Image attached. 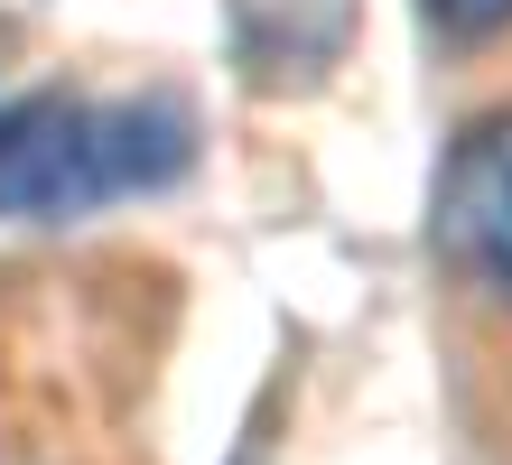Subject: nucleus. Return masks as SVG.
I'll list each match as a JSON object with an SVG mask.
<instances>
[{
	"instance_id": "3",
	"label": "nucleus",
	"mask_w": 512,
	"mask_h": 465,
	"mask_svg": "<svg viewBox=\"0 0 512 465\" xmlns=\"http://www.w3.org/2000/svg\"><path fill=\"white\" fill-rule=\"evenodd\" d=\"M364 0H224V56L252 93H308L345 66Z\"/></svg>"
},
{
	"instance_id": "2",
	"label": "nucleus",
	"mask_w": 512,
	"mask_h": 465,
	"mask_svg": "<svg viewBox=\"0 0 512 465\" xmlns=\"http://www.w3.org/2000/svg\"><path fill=\"white\" fill-rule=\"evenodd\" d=\"M429 252L457 289L503 298L512 279V112H485L447 140L429 186Z\"/></svg>"
},
{
	"instance_id": "4",
	"label": "nucleus",
	"mask_w": 512,
	"mask_h": 465,
	"mask_svg": "<svg viewBox=\"0 0 512 465\" xmlns=\"http://www.w3.org/2000/svg\"><path fill=\"white\" fill-rule=\"evenodd\" d=\"M419 19H429L447 47H485V38L512 28V0H419Z\"/></svg>"
},
{
	"instance_id": "5",
	"label": "nucleus",
	"mask_w": 512,
	"mask_h": 465,
	"mask_svg": "<svg viewBox=\"0 0 512 465\" xmlns=\"http://www.w3.org/2000/svg\"><path fill=\"white\" fill-rule=\"evenodd\" d=\"M494 307H503V317H512V279H503V298H494Z\"/></svg>"
},
{
	"instance_id": "1",
	"label": "nucleus",
	"mask_w": 512,
	"mask_h": 465,
	"mask_svg": "<svg viewBox=\"0 0 512 465\" xmlns=\"http://www.w3.org/2000/svg\"><path fill=\"white\" fill-rule=\"evenodd\" d=\"M196 168V112L177 93H10L0 103V224L159 196Z\"/></svg>"
}]
</instances>
